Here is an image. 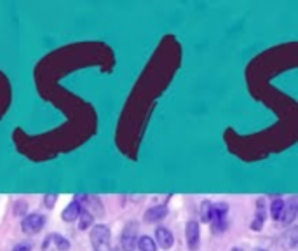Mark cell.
<instances>
[{"mask_svg":"<svg viewBox=\"0 0 298 251\" xmlns=\"http://www.w3.org/2000/svg\"><path fill=\"white\" fill-rule=\"evenodd\" d=\"M93 251H112V232L107 225H94L89 234Z\"/></svg>","mask_w":298,"mask_h":251,"instance_id":"cell-1","label":"cell"},{"mask_svg":"<svg viewBox=\"0 0 298 251\" xmlns=\"http://www.w3.org/2000/svg\"><path fill=\"white\" fill-rule=\"evenodd\" d=\"M138 223L129 222L124 227L122 234H120V249L122 251H135L138 248Z\"/></svg>","mask_w":298,"mask_h":251,"instance_id":"cell-2","label":"cell"},{"mask_svg":"<svg viewBox=\"0 0 298 251\" xmlns=\"http://www.w3.org/2000/svg\"><path fill=\"white\" fill-rule=\"evenodd\" d=\"M227 215H229V204L227 202H215L213 204V232H223L227 229Z\"/></svg>","mask_w":298,"mask_h":251,"instance_id":"cell-3","label":"cell"},{"mask_svg":"<svg viewBox=\"0 0 298 251\" xmlns=\"http://www.w3.org/2000/svg\"><path fill=\"white\" fill-rule=\"evenodd\" d=\"M44 227H46V217L40 213H31L28 217L23 218V222H21V230L26 235L38 234Z\"/></svg>","mask_w":298,"mask_h":251,"instance_id":"cell-4","label":"cell"},{"mask_svg":"<svg viewBox=\"0 0 298 251\" xmlns=\"http://www.w3.org/2000/svg\"><path fill=\"white\" fill-rule=\"evenodd\" d=\"M70 249V241L65 239L61 234H49L46 237L44 244H42V251H68Z\"/></svg>","mask_w":298,"mask_h":251,"instance_id":"cell-5","label":"cell"},{"mask_svg":"<svg viewBox=\"0 0 298 251\" xmlns=\"http://www.w3.org/2000/svg\"><path fill=\"white\" fill-rule=\"evenodd\" d=\"M185 237H187V246L190 251L199 249V242H201V229H199L197 222H188L185 227Z\"/></svg>","mask_w":298,"mask_h":251,"instance_id":"cell-6","label":"cell"},{"mask_svg":"<svg viewBox=\"0 0 298 251\" xmlns=\"http://www.w3.org/2000/svg\"><path fill=\"white\" fill-rule=\"evenodd\" d=\"M155 242L160 249H171L175 244V235L166 227H157L155 229Z\"/></svg>","mask_w":298,"mask_h":251,"instance_id":"cell-7","label":"cell"},{"mask_svg":"<svg viewBox=\"0 0 298 251\" xmlns=\"http://www.w3.org/2000/svg\"><path fill=\"white\" fill-rule=\"evenodd\" d=\"M298 215V197H291L284 202V211H282L281 222L282 225H289V223L295 222Z\"/></svg>","mask_w":298,"mask_h":251,"instance_id":"cell-8","label":"cell"},{"mask_svg":"<svg viewBox=\"0 0 298 251\" xmlns=\"http://www.w3.org/2000/svg\"><path fill=\"white\" fill-rule=\"evenodd\" d=\"M265 199H258L257 201V211H254V218L251 222V230L254 232H260L264 229V223H265Z\"/></svg>","mask_w":298,"mask_h":251,"instance_id":"cell-9","label":"cell"},{"mask_svg":"<svg viewBox=\"0 0 298 251\" xmlns=\"http://www.w3.org/2000/svg\"><path fill=\"white\" fill-rule=\"evenodd\" d=\"M166 217H167V207H166V204H159V206L148 207V210L145 211V215H143L145 222H148V223L160 222V220H164Z\"/></svg>","mask_w":298,"mask_h":251,"instance_id":"cell-10","label":"cell"},{"mask_svg":"<svg viewBox=\"0 0 298 251\" xmlns=\"http://www.w3.org/2000/svg\"><path fill=\"white\" fill-rule=\"evenodd\" d=\"M80 213H82V206H80V202H78V199H75V201H72L65 210H63L61 218H63V222L72 223V222H75V220H78Z\"/></svg>","mask_w":298,"mask_h":251,"instance_id":"cell-11","label":"cell"},{"mask_svg":"<svg viewBox=\"0 0 298 251\" xmlns=\"http://www.w3.org/2000/svg\"><path fill=\"white\" fill-rule=\"evenodd\" d=\"M282 246L286 249H293L298 246V227H289L282 235Z\"/></svg>","mask_w":298,"mask_h":251,"instance_id":"cell-12","label":"cell"},{"mask_svg":"<svg viewBox=\"0 0 298 251\" xmlns=\"http://www.w3.org/2000/svg\"><path fill=\"white\" fill-rule=\"evenodd\" d=\"M93 223H94V215L89 210H84V207H82V213H80V217H78V229L88 230L89 227H93Z\"/></svg>","mask_w":298,"mask_h":251,"instance_id":"cell-13","label":"cell"},{"mask_svg":"<svg viewBox=\"0 0 298 251\" xmlns=\"http://www.w3.org/2000/svg\"><path fill=\"white\" fill-rule=\"evenodd\" d=\"M138 249L140 251H157V242L148 235H141L138 239Z\"/></svg>","mask_w":298,"mask_h":251,"instance_id":"cell-14","label":"cell"},{"mask_svg":"<svg viewBox=\"0 0 298 251\" xmlns=\"http://www.w3.org/2000/svg\"><path fill=\"white\" fill-rule=\"evenodd\" d=\"M282 211H284V201H282V199H274V201L270 202V217L274 220H281Z\"/></svg>","mask_w":298,"mask_h":251,"instance_id":"cell-15","label":"cell"},{"mask_svg":"<svg viewBox=\"0 0 298 251\" xmlns=\"http://www.w3.org/2000/svg\"><path fill=\"white\" fill-rule=\"evenodd\" d=\"M201 220L204 223H209L213 220V202L204 201L201 204Z\"/></svg>","mask_w":298,"mask_h":251,"instance_id":"cell-16","label":"cell"},{"mask_svg":"<svg viewBox=\"0 0 298 251\" xmlns=\"http://www.w3.org/2000/svg\"><path fill=\"white\" fill-rule=\"evenodd\" d=\"M56 201H58V195H56V194H47L46 197H44L46 207H54V204H56Z\"/></svg>","mask_w":298,"mask_h":251,"instance_id":"cell-17","label":"cell"},{"mask_svg":"<svg viewBox=\"0 0 298 251\" xmlns=\"http://www.w3.org/2000/svg\"><path fill=\"white\" fill-rule=\"evenodd\" d=\"M13 251H31V242L30 241H25V242H19V244H16Z\"/></svg>","mask_w":298,"mask_h":251,"instance_id":"cell-18","label":"cell"},{"mask_svg":"<svg viewBox=\"0 0 298 251\" xmlns=\"http://www.w3.org/2000/svg\"><path fill=\"white\" fill-rule=\"evenodd\" d=\"M232 251H241V249H239V248H234Z\"/></svg>","mask_w":298,"mask_h":251,"instance_id":"cell-19","label":"cell"},{"mask_svg":"<svg viewBox=\"0 0 298 251\" xmlns=\"http://www.w3.org/2000/svg\"><path fill=\"white\" fill-rule=\"evenodd\" d=\"M112 251H122V249H112Z\"/></svg>","mask_w":298,"mask_h":251,"instance_id":"cell-20","label":"cell"}]
</instances>
